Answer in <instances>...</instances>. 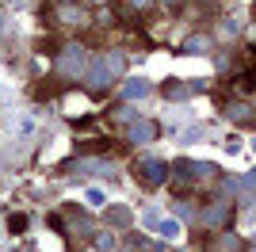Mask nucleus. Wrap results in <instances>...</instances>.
I'll return each instance as SVG.
<instances>
[{
    "label": "nucleus",
    "mask_w": 256,
    "mask_h": 252,
    "mask_svg": "<svg viewBox=\"0 0 256 252\" xmlns=\"http://www.w3.org/2000/svg\"><path fill=\"white\" fill-rule=\"evenodd\" d=\"M134 176H138L146 188H160L164 176H168V164H164L160 157H142L138 164H134Z\"/></svg>",
    "instance_id": "obj_1"
},
{
    "label": "nucleus",
    "mask_w": 256,
    "mask_h": 252,
    "mask_svg": "<svg viewBox=\"0 0 256 252\" xmlns=\"http://www.w3.org/2000/svg\"><path fill=\"white\" fill-rule=\"evenodd\" d=\"M203 222L206 226H230V222H234V202L226 199V195H218L214 202L203 206Z\"/></svg>",
    "instance_id": "obj_2"
},
{
    "label": "nucleus",
    "mask_w": 256,
    "mask_h": 252,
    "mask_svg": "<svg viewBox=\"0 0 256 252\" xmlns=\"http://www.w3.org/2000/svg\"><path fill=\"white\" fill-rule=\"evenodd\" d=\"M58 73H62V76H80V73H84V50H80V46L65 50L62 58H58Z\"/></svg>",
    "instance_id": "obj_3"
},
{
    "label": "nucleus",
    "mask_w": 256,
    "mask_h": 252,
    "mask_svg": "<svg viewBox=\"0 0 256 252\" xmlns=\"http://www.w3.org/2000/svg\"><path fill=\"white\" fill-rule=\"evenodd\" d=\"M226 118H234V122H245V126H252L256 122V107H248L245 100H226Z\"/></svg>",
    "instance_id": "obj_4"
},
{
    "label": "nucleus",
    "mask_w": 256,
    "mask_h": 252,
    "mask_svg": "<svg viewBox=\"0 0 256 252\" xmlns=\"http://www.w3.org/2000/svg\"><path fill=\"white\" fill-rule=\"evenodd\" d=\"M126 138L134 142V146H150L153 138H157V126L146 122V118H142V122H130V126H126Z\"/></svg>",
    "instance_id": "obj_5"
},
{
    "label": "nucleus",
    "mask_w": 256,
    "mask_h": 252,
    "mask_svg": "<svg viewBox=\"0 0 256 252\" xmlns=\"http://www.w3.org/2000/svg\"><path fill=\"white\" fill-rule=\"evenodd\" d=\"M146 226H150V230H157V233H164V237H176V233H180V226H176V222H172V218H160V214H150V218H146Z\"/></svg>",
    "instance_id": "obj_6"
},
{
    "label": "nucleus",
    "mask_w": 256,
    "mask_h": 252,
    "mask_svg": "<svg viewBox=\"0 0 256 252\" xmlns=\"http://www.w3.org/2000/svg\"><path fill=\"white\" fill-rule=\"evenodd\" d=\"M111 80H115V73H111V69H104V62H96V69H92L88 84H92V88H107Z\"/></svg>",
    "instance_id": "obj_7"
},
{
    "label": "nucleus",
    "mask_w": 256,
    "mask_h": 252,
    "mask_svg": "<svg viewBox=\"0 0 256 252\" xmlns=\"http://www.w3.org/2000/svg\"><path fill=\"white\" fill-rule=\"evenodd\" d=\"M122 96H126V100H142V96H150V80H130L126 88H122Z\"/></svg>",
    "instance_id": "obj_8"
},
{
    "label": "nucleus",
    "mask_w": 256,
    "mask_h": 252,
    "mask_svg": "<svg viewBox=\"0 0 256 252\" xmlns=\"http://www.w3.org/2000/svg\"><path fill=\"white\" fill-rule=\"evenodd\" d=\"M104 65H107V69H111L115 76H122V73H126V58H122V54H107V58H104Z\"/></svg>",
    "instance_id": "obj_9"
},
{
    "label": "nucleus",
    "mask_w": 256,
    "mask_h": 252,
    "mask_svg": "<svg viewBox=\"0 0 256 252\" xmlns=\"http://www.w3.org/2000/svg\"><path fill=\"white\" fill-rule=\"evenodd\" d=\"M107 222H111V226H126V222H130V210L126 206H111V210H107Z\"/></svg>",
    "instance_id": "obj_10"
},
{
    "label": "nucleus",
    "mask_w": 256,
    "mask_h": 252,
    "mask_svg": "<svg viewBox=\"0 0 256 252\" xmlns=\"http://www.w3.org/2000/svg\"><path fill=\"white\" fill-rule=\"evenodd\" d=\"M164 92H168V100H184V92H188V88H184V84H176V80H168V84H164Z\"/></svg>",
    "instance_id": "obj_11"
},
{
    "label": "nucleus",
    "mask_w": 256,
    "mask_h": 252,
    "mask_svg": "<svg viewBox=\"0 0 256 252\" xmlns=\"http://www.w3.org/2000/svg\"><path fill=\"white\" fill-rule=\"evenodd\" d=\"M8 230L12 233H23V230H27V218H23V214H12V218H8Z\"/></svg>",
    "instance_id": "obj_12"
},
{
    "label": "nucleus",
    "mask_w": 256,
    "mask_h": 252,
    "mask_svg": "<svg viewBox=\"0 0 256 252\" xmlns=\"http://www.w3.org/2000/svg\"><path fill=\"white\" fill-rule=\"evenodd\" d=\"M96 244H100V252H107L115 241H111V233H100V237H96Z\"/></svg>",
    "instance_id": "obj_13"
},
{
    "label": "nucleus",
    "mask_w": 256,
    "mask_h": 252,
    "mask_svg": "<svg viewBox=\"0 0 256 252\" xmlns=\"http://www.w3.org/2000/svg\"><path fill=\"white\" fill-rule=\"evenodd\" d=\"M252 84H256V76H241V80H237V92H248Z\"/></svg>",
    "instance_id": "obj_14"
},
{
    "label": "nucleus",
    "mask_w": 256,
    "mask_h": 252,
    "mask_svg": "<svg viewBox=\"0 0 256 252\" xmlns=\"http://www.w3.org/2000/svg\"><path fill=\"white\" fill-rule=\"evenodd\" d=\"M126 4H130V8H134V12H146V8H150V4H153V0H126Z\"/></svg>",
    "instance_id": "obj_15"
},
{
    "label": "nucleus",
    "mask_w": 256,
    "mask_h": 252,
    "mask_svg": "<svg viewBox=\"0 0 256 252\" xmlns=\"http://www.w3.org/2000/svg\"><path fill=\"white\" fill-rule=\"evenodd\" d=\"M58 4H76V0H58Z\"/></svg>",
    "instance_id": "obj_16"
},
{
    "label": "nucleus",
    "mask_w": 256,
    "mask_h": 252,
    "mask_svg": "<svg viewBox=\"0 0 256 252\" xmlns=\"http://www.w3.org/2000/svg\"><path fill=\"white\" fill-rule=\"evenodd\" d=\"M92 4H104V0H92Z\"/></svg>",
    "instance_id": "obj_17"
}]
</instances>
